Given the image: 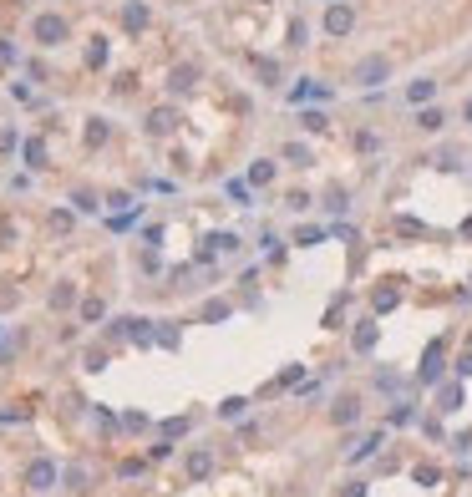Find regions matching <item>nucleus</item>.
Segmentation results:
<instances>
[{"label":"nucleus","instance_id":"obj_35","mask_svg":"<svg viewBox=\"0 0 472 497\" xmlns=\"http://www.w3.org/2000/svg\"><path fill=\"white\" fill-rule=\"evenodd\" d=\"M391 229H396V233H412V239L422 233V224H417V219H391Z\"/></svg>","mask_w":472,"mask_h":497},{"label":"nucleus","instance_id":"obj_32","mask_svg":"<svg viewBox=\"0 0 472 497\" xmlns=\"http://www.w3.org/2000/svg\"><path fill=\"white\" fill-rule=\"evenodd\" d=\"M183 431H188V421H183V416H173V421H163V437H168V442H173V437H183Z\"/></svg>","mask_w":472,"mask_h":497},{"label":"nucleus","instance_id":"obj_26","mask_svg":"<svg viewBox=\"0 0 472 497\" xmlns=\"http://www.w3.org/2000/svg\"><path fill=\"white\" fill-rule=\"evenodd\" d=\"M203 320H229V305H224V299H208V305H203Z\"/></svg>","mask_w":472,"mask_h":497},{"label":"nucleus","instance_id":"obj_22","mask_svg":"<svg viewBox=\"0 0 472 497\" xmlns=\"http://www.w3.org/2000/svg\"><path fill=\"white\" fill-rule=\"evenodd\" d=\"M299 127L305 132H325V112H299Z\"/></svg>","mask_w":472,"mask_h":497},{"label":"nucleus","instance_id":"obj_11","mask_svg":"<svg viewBox=\"0 0 472 497\" xmlns=\"http://www.w3.org/2000/svg\"><path fill=\"white\" fill-rule=\"evenodd\" d=\"M406 97H412L417 107H426V102H432V97H437V81H432V76H417L412 86H406Z\"/></svg>","mask_w":472,"mask_h":497},{"label":"nucleus","instance_id":"obj_33","mask_svg":"<svg viewBox=\"0 0 472 497\" xmlns=\"http://www.w3.org/2000/svg\"><path fill=\"white\" fill-rule=\"evenodd\" d=\"M102 315H107L102 299H87V305H81V320H102Z\"/></svg>","mask_w":472,"mask_h":497},{"label":"nucleus","instance_id":"obj_3","mask_svg":"<svg viewBox=\"0 0 472 497\" xmlns=\"http://www.w3.org/2000/svg\"><path fill=\"white\" fill-rule=\"evenodd\" d=\"M31 36L41 41V46H61V41H67V20H61V15H36Z\"/></svg>","mask_w":472,"mask_h":497},{"label":"nucleus","instance_id":"obj_27","mask_svg":"<svg viewBox=\"0 0 472 497\" xmlns=\"http://www.w3.org/2000/svg\"><path fill=\"white\" fill-rule=\"evenodd\" d=\"M158 345H168V350H178V330L173 325H158V335H153Z\"/></svg>","mask_w":472,"mask_h":497},{"label":"nucleus","instance_id":"obj_4","mask_svg":"<svg viewBox=\"0 0 472 497\" xmlns=\"http://www.w3.org/2000/svg\"><path fill=\"white\" fill-rule=\"evenodd\" d=\"M26 487H31V492H51V487H56V462H51V457H36V462L26 467Z\"/></svg>","mask_w":472,"mask_h":497},{"label":"nucleus","instance_id":"obj_20","mask_svg":"<svg viewBox=\"0 0 472 497\" xmlns=\"http://www.w3.org/2000/svg\"><path fill=\"white\" fill-rule=\"evenodd\" d=\"M224 193H229V198L239 203V208H249V183H239V178H234V183H224Z\"/></svg>","mask_w":472,"mask_h":497},{"label":"nucleus","instance_id":"obj_43","mask_svg":"<svg viewBox=\"0 0 472 497\" xmlns=\"http://www.w3.org/2000/svg\"><path fill=\"white\" fill-rule=\"evenodd\" d=\"M340 497H366V487H360V482H351V487H340Z\"/></svg>","mask_w":472,"mask_h":497},{"label":"nucleus","instance_id":"obj_34","mask_svg":"<svg viewBox=\"0 0 472 497\" xmlns=\"http://www.w3.org/2000/svg\"><path fill=\"white\" fill-rule=\"evenodd\" d=\"M87 61H92V67H102V61H107V41H102V36L92 41V51H87Z\"/></svg>","mask_w":472,"mask_h":497},{"label":"nucleus","instance_id":"obj_14","mask_svg":"<svg viewBox=\"0 0 472 497\" xmlns=\"http://www.w3.org/2000/svg\"><path fill=\"white\" fill-rule=\"evenodd\" d=\"M20 153H26V168H46V142H41V137H26Z\"/></svg>","mask_w":472,"mask_h":497},{"label":"nucleus","instance_id":"obj_37","mask_svg":"<svg viewBox=\"0 0 472 497\" xmlns=\"http://www.w3.org/2000/svg\"><path fill=\"white\" fill-rule=\"evenodd\" d=\"M67 487H87V467H67Z\"/></svg>","mask_w":472,"mask_h":497},{"label":"nucleus","instance_id":"obj_40","mask_svg":"<svg viewBox=\"0 0 472 497\" xmlns=\"http://www.w3.org/2000/svg\"><path fill=\"white\" fill-rule=\"evenodd\" d=\"M299 376H305V365H285V376H280V386H295Z\"/></svg>","mask_w":472,"mask_h":497},{"label":"nucleus","instance_id":"obj_15","mask_svg":"<svg viewBox=\"0 0 472 497\" xmlns=\"http://www.w3.org/2000/svg\"><path fill=\"white\" fill-rule=\"evenodd\" d=\"M244 406H249L244 396H229V401H219V421H239V416H244Z\"/></svg>","mask_w":472,"mask_h":497},{"label":"nucleus","instance_id":"obj_2","mask_svg":"<svg viewBox=\"0 0 472 497\" xmlns=\"http://www.w3.org/2000/svg\"><path fill=\"white\" fill-rule=\"evenodd\" d=\"M320 26H325V36H351V31H356V11L346 6V0H335V6L325 11V20H320Z\"/></svg>","mask_w":472,"mask_h":497},{"label":"nucleus","instance_id":"obj_41","mask_svg":"<svg viewBox=\"0 0 472 497\" xmlns=\"http://www.w3.org/2000/svg\"><path fill=\"white\" fill-rule=\"evenodd\" d=\"M87 371H107V355L102 350H87Z\"/></svg>","mask_w":472,"mask_h":497},{"label":"nucleus","instance_id":"obj_16","mask_svg":"<svg viewBox=\"0 0 472 497\" xmlns=\"http://www.w3.org/2000/svg\"><path fill=\"white\" fill-rule=\"evenodd\" d=\"M72 305H76V290L72 285H56L51 290V310H72Z\"/></svg>","mask_w":472,"mask_h":497},{"label":"nucleus","instance_id":"obj_44","mask_svg":"<svg viewBox=\"0 0 472 497\" xmlns=\"http://www.w3.org/2000/svg\"><path fill=\"white\" fill-rule=\"evenodd\" d=\"M462 239H472V219H462Z\"/></svg>","mask_w":472,"mask_h":497},{"label":"nucleus","instance_id":"obj_18","mask_svg":"<svg viewBox=\"0 0 472 497\" xmlns=\"http://www.w3.org/2000/svg\"><path fill=\"white\" fill-rule=\"evenodd\" d=\"M269 178H274V163H269V158H259V163L249 168V183H254V188H259V183H269Z\"/></svg>","mask_w":472,"mask_h":497},{"label":"nucleus","instance_id":"obj_5","mask_svg":"<svg viewBox=\"0 0 472 497\" xmlns=\"http://www.w3.org/2000/svg\"><path fill=\"white\" fill-rule=\"evenodd\" d=\"M442 365H447V360H442V345L432 340V345H426V355H422L417 381H422V386H437V381H442Z\"/></svg>","mask_w":472,"mask_h":497},{"label":"nucleus","instance_id":"obj_28","mask_svg":"<svg viewBox=\"0 0 472 497\" xmlns=\"http://www.w3.org/2000/svg\"><path fill=\"white\" fill-rule=\"evenodd\" d=\"M406 421H417L412 406H406V401H401V406H391V426H406Z\"/></svg>","mask_w":472,"mask_h":497},{"label":"nucleus","instance_id":"obj_9","mask_svg":"<svg viewBox=\"0 0 472 497\" xmlns=\"http://www.w3.org/2000/svg\"><path fill=\"white\" fill-rule=\"evenodd\" d=\"M376 340H381V325H376V320H366V325L351 335V345H356L360 355H371V350H376Z\"/></svg>","mask_w":472,"mask_h":497},{"label":"nucleus","instance_id":"obj_7","mask_svg":"<svg viewBox=\"0 0 472 497\" xmlns=\"http://www.w3.org/2000/svg\"><path fill=\"white\" fill-rule=\"evenodd\" d=\"M193 86H198V67H173V76H168V92L183 97V92H193Z\"/></svg>","mask_w":472,"mask_h":497},{"label":"nucleus","instance_id":"obj_6","mask_svg":"<svg viewBox=\"0 0 472 497\" xmlns=\"http://www.w3.org/2000/svg\"><path fill=\"white\" fill-rule=\"evenodd\" d=\"M183 472H188V482H203L208 472H213V451H188V462H183Z\"/></svg>","mask_w":472,"mask_h":497},{"label":"nucleus","instance_id":"obj_24","mask_svg":"<svg viewBox=\"0 0 472 497\" xmlns=\"http://www.w3.org/2000/svg\"><path fill=\"white\" fill-rule=\"evenodd\" d=\"M87 142H92V147H97V142H107V122H102V117H92V122H87Z\"/></svg>","mask_w":472,"mask_h":497},{"label":"nucleus","instance_id":"obj_30","mask_svg":"<svg viewBox=\"0 0 472 497\" xmlns=\"http://www.w3.org/2000/svg\"><path fill=\"white\" fill-rule=\"evenodd\" d=\"M457 406H462V391H457V386H447V391H442V411H457Z\"/></svg>","mask_w":472,"mask_h":497},{"label":"nucleus","instance_id":"obj_8","mask_svg":"<svg viewBox=\"0 0 472 497\" xmlns=\"http://www.w3.org/2000/svg\"><path fill=\"white\" fill-rule=\"evenodd\" d=\"M330 421H335V426H346V421L356 426V421H360V401H356V396H340V401L330 406Z\"/></svg>","mask_w":472,"mask_h":497},{"label":"nucleus","instance_id":"obj_31","mask_svg":"<svg viewBox=\"0 0 472 497\" xmlns=\"http://www.w3.org/2000/svg\"><path fill=\"white\" fill-rule=\"evenodd\" d=\"M325 208H330V213L346 208V188H330V193H325Z\"/></svg>","mask_w":472,"mask_h":497},{"label":"nucleus","instance_id":"obj_10","mask_svg":"<svg viewBox=\"0 0 472 497\" xmlns=\"http://www.w3.org/2000/svg\"><path fill=\"white\" fill-rule=\"evenodd\" d=\"M173 127H178V122H173V107H158V112L147 117V132H153V137H168Z\"/></svg>","mask_w":472,"mask_h":497},{"label":"nucleus","instance_id":"obj_42","mask_svg":"<svg viewBox=\"0 0 472 497\" xmlns=\"http://www.w3.org/2000/svg\"><path fill=\"white\" fill-rule=\"evenodd\" d=\"M457 376H472V350H462V355H457Z\"/></svg>","mask_w":472,"mask_h":497},{"label":"nucleus","instance_id":"obj_17","mask_svg":"<svg viewBox=\"0 0 472 497\" xmlns=\"http://www.w3.org/2000/svg\"><path fill=\"white\" fill-rule=\"evenodd\" d=\"M290 97H295V102H310V97H330V92H325V86H315V81L305 76V81H299L295 92H290Z\"/></svg>","mask_w":472,"mask_h":497},{"label":"nucleus","instance_id":"obj_13","mask_svg":"<svg viewBox=\"0 0 472 497\" xmlns=\"http://www.w3.org/2000/svg\"><path fill=\"white\" fill-rule=\"evenodd\" d=\"M122 26H127V31H142V26H147V6H142V0H133V6L122 11Z\"/></svg>","mask_w":472,"mask_h":497},{"label":"nucleus","instance_id":"obj_21","mask_svg":"<svg viewBox=\"0 0 472 497\" xmlns=\"http://www.w3.org/2000/svg\"><path fill=\"white\" fill-rule=\"evenodd\" d=\"M401 305V290L391 285V290H376V310H396Z\"/></svg>","mask_w":472,"mask_h":497},{"label":"nucleus","instance_id":"obj_1","mask_svg":"<svg viewBox=\"0 0 472 497\" xmlns=\"http://www.w3.org/2000/svg\"><path fill=\"white\" fill-rule=\"evenodd\" d=\"M391 81V56H360L351 67V86H381Z\"/></svg>","mask_w":472,"mask_h":497},{"label":"nucleus","instance_id":"obj_19","mask_svg":"<svg viewBox=\"0 0 472 497\" xmlns=\"http://www.w3.org/2000/svg\"><path fill=\"white\" fill-rule=\"evenodd\" d=\"M285 158H290L295 168H310V147H305V142H290V147H285Z\"/></svg>","mask_w":472,"mask_h":497},{"label":"nucleus","instance_id":"obj_29","mask_svg":"<svg viewBox=\"0 0 472 497\" xmlns=\"http://www.w3.org/2000/svg\"><path fill=\"white\" fill-rule=\"evenodd\" d=\"M254 67H259V76L274 86V81H280V61H254Z\"/></svg>","mask_w":472,"mask_h":497},{"label":"nucleus","instance_id":"obj_36","mask_svg":"<svg viewBox=\"0 0 472 497\" xmlns=\"http://www.w3.org/2000/svg\"><path fill=\"white\" fill-rule=\"evenodd\" d=\"M376 386H381V391H401V376H391V371H381V376H376Z\"/></svg>","mask_w":472,"mask_h":497},{"label":"nucleus","instance_id":"obj_12","mask_svg":"<svg viewBox=\"0 0 472 497\" xmlns=\"http://www.w3.org/2000/svg\"><path fill=\"white\" fill-rule=\"evenodd\" d=\"M417 127H422V132H442V127H447L442 107H422V112H417Z\"/></svg>","mask_w":472,"mask_h":497},{"label":"nucleus","instance_id":"obj_38","mask_svg":"<svg viewBox=\"0 0 472 497\" xmlns=\"http://www.w3.org/2000/svg\"><path fill=\"white\" fill-rule=\"evenodd\" d=\"M437 477H442V472H437V467H417V482H422V487H432Z\"/></svg>","mask_w":472,"mask_h":497},{"label":"nucleus","instance_id":"obj_25","mask_svg":"<svg viewBox=\"0 0 472 497\" xmlns=\"http://www.w3.org/2000/svg\"><path fill=\"white\" fill-rule=\"evenodd\" d=\"M376 447H381V437H366V442L351 451V457H356V462H366V457H376Z\"/></svg>","mask_w":472,"mask_h":497},{"label":"nucleus","instance_id":"obj_23","mask_svg":"<svg viewBox=\"0 0 472 497\" xmlns=\"http://www.w3.org/2000/svg\"><path fill=\"white\" fill-rule=\"evenodd\" d=\"M320 239H325V229H299V233H295L299 249H310V244H320Z\"/></svg>","mask_w":472,"mask_h":497},{"label":"nucleus","instance_id":"obj_39","mask_svg":"<svg viewBox=\"0 0 472 497\" xmlns=\"http://www.w3.org/2000/svg\"><path fill=\"white\" fill-rule=\"evenodd\" d=\"M81 213H97V198H92V193H76V198H72Z\"/></svg>","mask_w":472,"mask_h":497},{"label":"nucleus","instance_id":"obj_45","mask_svg":"<svg viewBox=\"0 0 472 497\" xmlns=\"http://www.w3.org/2000/svg\"><path fill=\"white\" fill-rule=\"evenodd\" d=\"M462 117H467V122H472V97H467V102H462Z\"/></svg>","mask_w":472,"mask_h":497}]
</instances>
